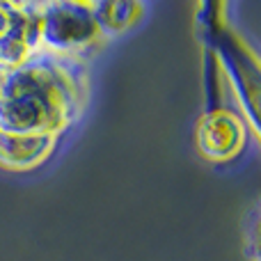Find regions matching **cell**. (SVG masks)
<instances>
[{
	"instance_id": "6da1fadb",
	"label": "cell",
	"mask_w": 261,
	"mask_h": 261,
	"mask_svg": "<svg viewBox=\"0 0 261 261\" xmlns=\"http://www.w3.org/2000/svg\"><path fill=\"white\" fill-rule=\"evenodd\" d=\"M87 99V76L76 58L37 50L0 67V130L58 138Z\"/></svg>"
},
{
	"instance_id": "7a4b0ae2",
	"label": "cell",
	"mask_w": 261,
	"mask_h": 261,
	"mask_svg": "<svg viewBox=\"0 0 261 261\" xmlns=\"http://www.w3.org/2000/svg\"><path fill=\"white\" fill-rule=\"evenodd\" d=\"M204 25L208 48L216 53L218 62L222 64L231 87L236 90L245 115L250 119V126L257 133V110H259V64L257 58L248 50V46L239 39V35L229 30L220 21L218 14H206V18H199Z\"/></svg>"
},
{
	"instance_id": "3957f363",
	"label": "cell",
	"mask_w": 261,
	"mask_h": 261,
	"mask_svg": "<svg viewBox=\"0 0 261 261\" xmlns=\"http://www.w3.org/2000/svg\"><path fill=\"white\" fill-rule=\"evenodd\" d=\"M99 37L92 3H39V50L71 58Z\"/></svg>"
},
{
	"instance_id": "277c9868",
	"label": "cell",
	"mask_w": 261,
	"mask_h": 261,
	"mask_svg": "<svg viewBox=\"0 0 261 261\" xmlns=\"http://www.w3.org/2000/svg\"><path fill=\"white\" fill-rule=\"evenodd\" d=\"M39 50V3H0V67Z\"/></svg>"
},
{
	"instance_id": "5b68a950",
	"label": "cell",
	"mask_w": 261,
	"mask_h": 261,
	"mask_svg": "<svg viewBox=\"0 0 261 261\" xmlns=\"http://www.w3.org/2000/svg\"><path fill=\"white\" fill-rule=\"evenodd\" d=\"M195 142L204 158L216 163L231 161L245 144V122L229 110L211 108L197 124Z\"/></svg>"
},
{
	"instance_id": "8992f818",
	"label": "cell",
	"mask_w": 261,
	"mask_h": 261,
	"mask_svg": "<svg viewBox=\"0 0 261 261\" xmlns=\"http://www.w3.org/2000/svg\"><path fill=\"white\" fill-rule=\"evenodd\" d=\"M53 135H18L0 130V165L7 170H32L48 158L55 147Z\"/></svg>"
},
{
	"instance_id": "52a82bcc",
	"label": "cell",
	"mask_w": 261,
	"mask_h": 261,
	"mask_svg": "<svg viewBox=\"0 0 261 261\" xmlns=\"http://www.w3.org/2000/svg\"><path fill=\"white\" fill-rule=\"evenodd\" d=\"M99 35H117V32L130 28L142 14L140 3H124V0H103V3H92Z\"/></svg>"
}]
</instances>
